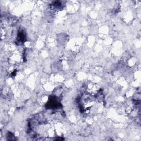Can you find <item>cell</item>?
I'll use <instances>...</instances> for the list:
<instances>
[{"label":"cell","mask_w":141,"mask_h":141,"mask_svg":"<svg viewBox=\"0 0 141 141\" xmlns=\"http://www.w3.org/2000/svg\"><path fill=\"white\" fill-rule=\"evenodd\" d=\"M25 36L23 31H19L18 33V39H17V40L18 41V42H23L25 40Z\"/></svg>","instance_id":"1"}]
</instances>
